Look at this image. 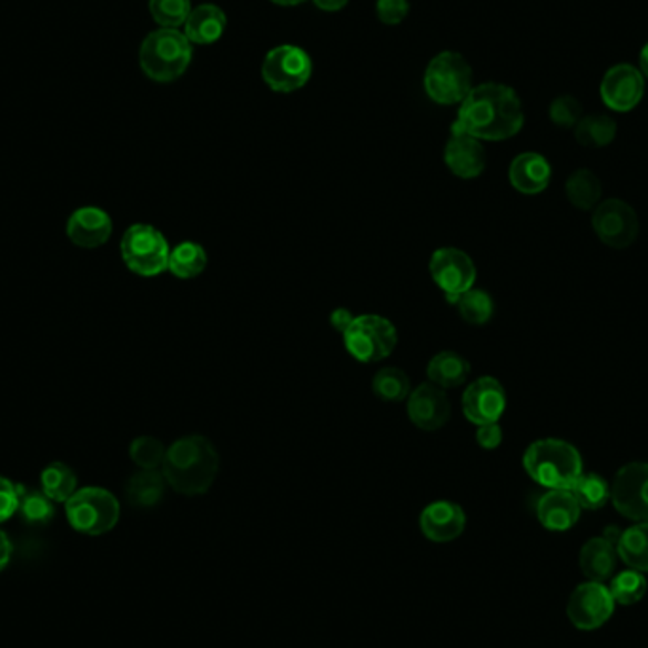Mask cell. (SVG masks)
Instances as JSON below:
<instances>
[{
  "instance_id": "obj_4",
  "label": "cell",
  "mask_w": 648,
  "mask_h": 648,
  "mask_svg": "<svg viewBox=\"0 0 648 648\" xmlns=\"http://www.w3.org/2000/svg\"><path fill=\"white\" fill-rule=\"evenodd\" d=\"M192 42L179 29H158L150 33L139 50V63L154 82H175L189 71L194 55Z\"/></svg>"
},
{
  "instance_id": "obj_21",
  "label": "cell",
  "mask_w": 648,
  "mask_h": 648,
  "mask_svg": "<svg viewBox=\"0 0 648 648\" xmlns=\"http://www.w3.org/2000/svg\"><path fill=\"white\" fill-rule=\"evenodd\" d=\"M508 179H510L514 190H518L519 194H540L550 184V163L537 152H524V154L514 158L513 163H510Z\"/></svg>"
},
{
  "instance_id": "obj_34",
  "label": "cell",
  "mask_w": 648,
  "mask_h": 648,
  "mask_svg": "<svg viewBox=\"0 0 648 648\" xmlns=\"http://www.w3.org/2000/svg\"><path fill=\"white\" fill-rule=\"evenodd\" d=\"M18 514L29 526H45L55 516V506H53V500L50 497H45L44 492L26 489V487L21 486Z\"/></svg>"
},
{
  "instance_id": "obj_15",
  "label": "cell",
  "mask_w": 648,
  "mask_h": 648,
  "mask_svg": "<svg viewBox=\"0 0 648 648\" xmlns=\"http://www.w3.org/2000/svg\"><path fill=\"white\" fill-rule=\"evenodd\" d=\"M408 417L415 427L425 433H435L444 427L452 417V404L446 391L425 382L417 385L408 396Z\"/></svg>"
},
{
  "instance_id": "obj_14",
  "label": "cell",
  "mask_w": 648,
  "mask_h": 648,
  "mask_svg": "<svg viewBox=\"0 0 648 648\" xmlns=\"http://www.w3.org/2000/svg\"><path fill=\"white\" fill-rule=\"evenodd\" d=\"M460 406L465 417L476 427L487 423H499L506 409L505 387L495 377H478L463 393Z\"/></svg>"
},
{
  "instance_id": "obj_46",
  "label": "cell",
  "mask_w": 648,
  "mask_h": 648,
  "mask_svg": "<svg viewBox=\"0 0 648 648\" xmlns=\"http://www.w3.org/2000/svg\"><path fill=\"white\" fill-rule=\"evenodd\" d=\"M639 65H641V74H645L648 79V42L641 50V55H639Z\"/></svg>"
},
{
  "instance_id": "obj_11",
  "label": "cell",
  "mask_w": 648,
  "mask_h": 648,
  "mask_svg": "<svg viewBox=\"0 0 648 648\" xmlns=\"http://www.w3.org/2000/svg\"><path fill=\"white\" fill-rule=\"evenodd\" d=\"M610 500L624 518L648 522V463H628L610 484Z\"/></svg>"
},
{
  "instance_id": "obj_37",
  "label": "cell",
  "mask_w": 648,
  "mask_h": 648,
  "mask_svg": "<svg viewBox=\"0 0 648 648\" xmlns=\"http://www.w3.org/2000/svg\"><path fill=\"white\" fill-rule=\"evenodd\" d=\"M168 447L152 436H139L131 442L130 457L141 470H158L162 468Z\"/></svg>"
},
{
  "instance_id": "obj_40",
  "label": "cell",
  "mask_w": 648,
  "mask_h": 648,
  "mask_svg": "<svg viewBox=\"0 0 648 648\" xmlns=\"http://www.w3.org/2000/svg\"><path fill=\"white\" fill-rule=\"evenodd\" d=\"M408 12V0H377L376 2L377 18L385 26H398V23H403Z\"/></svg>"
},
{
  "instance_id": "obj_27",
  "label": "cell",
  "mask_w": 648,
  "mask_h": 648,
  "mask_svg": "<svg viewBox=\"0 0 648 648\" xmlns=\"http://www.w3.org/2000/svg\"><path fill=\"white\" fill-rule=\"evenodd\" d=\"M616 554L624 564L639 573H648V522H639L620 535Z\"/></svg>"
},
{
  "instance_id": "obj_32",
  "label": "cell",
  "mask_w": 648,
  "mask_h": 648,
  "mask_svg": "<svg viewBox=\"0 0 648 648\" xmlns=\"http://www.w3.org/2000/svg\"><path fill=\"white\" fill-rule=\"evenodd\" d=\"M460 318L465 323L474 324V326H482L493 317L495 312V302H493L489 292L482 291V288H470V291L460 294L459 298L454 302Z\"/></svg>"
},
{
  "instance_id": "obj_26",
  "label": "cell",
  "mask_w": 648,
  "mask_h": 648,
  "mask_svg": "<svg viewBox=\"0 0 648 648\" xmlns=\"http://www.w3.org/2000/svg\"><path fill=\"white\" fill-rule=\"evenodd\" d=\"M209 256L205 246L195 241H182L175 249H171L168 270L175 275L176 280H195L198 275L205 272Z\"/></svg>"
},
{
  "instance_id": "obj_1",
  "label": "cell",
  "mask_w": 648,
  "mask_h": 648,
  "mask_svg": "<svg viewBox=\"0 0 648 648\" xmlns=\"http://www.w3.org/2000/svg\"><path fill=\"white\" fill-rule=\"evenodd\" d=\"M524 128V107L510 85L487 82L476 85L460 103L452 131L478 141H506Z\"/></svg>"
},
{
  "instance_id": "obj_20",
  "label": "cell",
  "mask_w": 648,
  "mask_h": 648,
  "mask_svg": "<svg viewBox=\"0 0 648 648\" xmlns=\"http://www.w3.org/2000/svg\"><path fill=\"white\" fill-rule=\"evenodd\" d=\"M580 505L570 489H550L537 503V518L548 531H567L580 518Z\"/></svg>"
},
{
  "instance_id": "obj_28",
  "label": "cell",
  "mask_w": 648,
  "mask_h": 648,
  "mask_svg": "<svg viewBox=\"0 0 648 648\" xmlns=\"http://www.w3.org/2000/svg\"><path fill=\"white\" fill-rule=\"evenodd\" d=\"M40 486L45 497H50L53 503H67L74 493L79 492V480L77 474L65 463H50L40 474Z\"/></svg>"
},
{
  "instance_id": "obj_44",
  "label": "cell",
  "mask_w": 648,
  "mask_h": 648,
  "mask_svg": "<svg viewBox=\"0 0 648 648\" xmlns=\"http://www.w3.org/2000/svg\"><path fill=\"white\" fill-rule=\"evenodd\" d=\"M313 2L323 12H340V10H344L347 7L350 0H313Z\"/></svg>"
},
{
  "instance_id": "obj_45",
  "label": "cell",
  "mask_w": 648,
  "mask_h": 648,
  "mask_svg": "<svg viewBox=\"0 0 648 648\" xmlns=\"http://www.w3.org/2000/svg\"><path fill=\"white\" fill-rule=\"evenodd\" d=\"M620 535H622V531L618 527H607L604 533V538H607L610 545L616 546L618 545V540H620Z\"/></svg>"
},
{
  "instance_id": "obj_25",
  "label": "cell",
  "mask_w": 648,
  "mask_h": 648,
  "mask_svg": "<svg viewBox=\"0 0 648 648\" xmlns=\"http://www.w3.org/2000/svg\"><path fill=\"white\" fill-rule=\"evenodd\" d=\"M165 487H168V482H165L162 468H158V470H139L128 482L125 495H128L131 506H135V508H152L163 499Z\"/></svg>"
},
{
  "instance_id": "obj_39",
  "label": "cell",
  "mask_w": 648,
  "mask_h": 648,
  "mask_svg": "<svg viewBox=\"0 0 648 648\" xmlns=\"http://www.w3.org/2000/svg\"><path fill=\"white\" fill-rule=\"evenodd\" d=\"M20 484H13L4 476H0V524H4L18 514L20 508Z\"/></svg>"
},
{
  "instance_id": "obj_5",
  "label": "cell",
  "mask_w": 648,
  "mask_h": 648,
  "mask_svg": "<svg viewBox=\"0 0 648 648\" xmlns=\"http://www.w3.org/2000/svg\"><path fill=\"white\" fill-rule=\"evenodd\" d=\"M65 514L74 531L99 537L120 522V503L109 489L84 487L65 503Z\"/></svg>"
},
{
  "instance_id": "obj_33",
  "label": "cell",
  "mask_w": 648,
  "mask_h": 648,
  "mask_svg": "<svg viewBox=\"0 0 648 648\" xmlns=\"http://www.w3.org/2000/svg\"><path fill=\"white\" fill-rule=\"evenodd\" d=\"M570 493L575 495L580 508H586V510H599L610 499L609 484L596 473H583L577 484L570 487Z\"/></svg>"
},
{
  "instance_id": "obj_41",
  "label": "cell",
  "mask_w": 648,
  "mask_h": 648,
  "mask_svg": "<svg viewBox=\"0 0 648 648\" xmlns=\"http://www.w3.org/2000/svg\"><path fill=\"white\" fill-rule=\"evenodd\" d=\"M476 442L482 449H497L503 442V428H500L499 423L480 425L476 431Z\"/></svg>"
},
{
  "instance_id": "obj_29",
  "label": "cell",
  "mask_w": 648,
  "mask_h": 648,
  "mask_svg": "<svg viewBox=\"0 0 648 648\" xmlns=\"http://www.w3.org/2000/svg\"><path fill=\"white\" fill-rule=\"evenodd\" d=\"M565 192L573 207L590 211L596 209L601 200V182L590 169H578L567 179Z\"/></svg>"
},
{
  "instance_id": "obj_38",
  "label": "cell",
  "mask_w": 648,
  "mask_h": 648,
  "mask_svg": "<svg viewBox=\"0 0 648 648\" xmlns=\"http://www.w3.org/2000/svg\"><path fill=\"white\" fill-rule=\"evenodd\" d=\"M550 120L559 128H575L583 120V104L570 95L554 99L550 104Z\"/></svg>"
},
{
  "instance_id": "obj_8",
  "label": "cell",
  "mask_w": 648,
  "mask_h": 648,
  "mask_svg": "<svg viewBox=\"0 0 648 648\" xmlns=\"http://www.w3.org/2000/svg\"><path fill=\"white\" fill-rule=\"evenodd\" d=\"M345 350L358 363L374 364L389 357L398 344V332L389 318L366 313L357 315L344 334Z\"/></svg>"
},
{
  "instance_id": "obj_36",
  "label": "cell",
  "mask_w": 648,
  "mask_h": 648,
  "mask_svg": "<svg viewBox=\"0 0 648 648\" xmlns=\"http://www.w3.org/2000/svg\"><path fill=\"white\" fill-rule=\"evenodd\" d=\"M150 13L162 29H179L184 27L192 12L190 0H150Z\"/></svg>"
},
{
  "instance_id": "obj_17",
  "label": "cell",
  "mask_w": 648,
  "mask_h": 648,
  "mask_svg": "<svg viewBox=\"0 0 648 648\" xmlns=\"http://www.w3.org/2000/svg\"><path fill=\"white\" fill-rule=\"evenodd\" d=\"M419 527L431 543L446 545L463 535L467 527V514L457 503L435 500L423 508Z\"/></svg>"
},
{
  "instance_id": "obj_42",
  "label": "cell",
  "mask_w": 648,
  "mask_h": 648,
  "mask_svg": "<svg viewBox=\"0 0 648 648\" xmlns=\"http://www.w3.org/2000/svg\"><path fill=\"white\" fill-rule=\"evenodd\" d=\"M355 317H357V315H355L353 312H350L347 307H337V310H334L331 315L332 328H334L336 332H340V334L344 336L345 331L350 328L351 323L355 321Z\"/></svg>"
},
{
  "instance_id": "obj_2",
  "label": "cell",
  "mask_w": 648,
  "mask_h": 648,
  "mask_svg": "<svg viewBox=\"0 0 648 648\" xmlns=\"http://www.w3.org/2000/svg\"><path fill=\"white\" fill-rule=\"evenodd\" d=\"M221 457L213 442L202 435L184 436L168 447L162 473L173 492L198 497L213 487Z\"/></svg>"
},
{
  "instance_id": "obj_18",
  "label": "cell",
  "mask_w": 648,
  "mask_h": 648,
  "mask_svg": "<svg viewBox=\"0 0 648 648\" xmlns=\"http://www.w3.org/2000/svg\"><path fill=\"white\" fill-rule=\"evenodd\" d=\"M444 163L459 179L465 181L476 179L486 169V150L478 139L467 133L452 131V136L444 149Z\"/></svg>"
},
{
  "instance_id": "obj_43",
  "label": "cell",
  "mask_w": 648,
  "mask_h": 648,
  "mask_svg": "<svg viewBox=\"0 0 648 648\" xmlns=\"http://www.w3.org/2000/svg\"><path fill=\"white\" fill-rule=\"evenodd\" d=\"M10 559H12V543L7 533L0 531V573L7 569Z\"/></svg>"
},
{
  "instance_id": "obj_19",
  "label": "cell",
  "mask_w": 648,
  "mask_h": 648,
  "mask_svg": "<svg viewBox=\"0 0 648 648\" xmlns=\"http://www.w3.org/2000/svg\"><path fill=\"white\" fill-rule=\"evenodd\" d=\"M67 235L80 249H98L111 240V216L99 207L77 209L67 221Z\"/></svg>"
},
{
  "instance_id": "obj_35",
  "label": "cell",
  "mask_w": 648,
  "mask_h": 648,
  "mask_svg": "<svg viewBox=\"0 0 648 648\" xmlns=\"http://www.w3.org/2000/svg\"><path fill=\"white\" fill-rule=\"evenodd\" d=\"M647 578L636 569L622 570L610 583V596L615 604L636 605L647 594Z\"/></svg>"
},
{
  "instance_id": "obj_24",
  "label": "cell",
  "mask_w": 648,
  "mask_h": 648,
  "mask_svg": "<svg viewBox=\"0 0 648 648\" xmlns=\"http://www.w3.org/2000/svg\"><path fill=\"white\" fill-rule=\"evenodd\" d=\"M470 374V363L455 351H442L427 364L428 382L435 383L442 389H455L467 382Z\"/></svg>"
},
{
  "instance_id": "obj_47",
  "label": "cell",
  "mask_w": 648,
  "mask_h": 648,
  "mask_svg": "<svg viewBox=\"0 0 648 648\" xmlns=\"http://www.w3.org/2000/svg\"><path fill=\"white\" fill-rule=\"evenodd\" d=\"M272 2L277 7H298V4H304L305 0H272Z\"/></svg>"
},
{
  "instance_id": "obj_16",
  "label": "cell",
  "mask_w": 648,
  "mask_h": 648,
  "mask_svg": "<svg viewBox=\"0 0 648 648\" xmlns=\"http://www.w3.org/2000/svg\"><path fill=\"white\" fill-rule=\"evenodd\" d=\"M601 99L610 111L628 112L641 103L645 79L634 65L612 67L601 80Z\"/></svg>"
},
{
  "instance_id": "obj_12",
  "label": "cell",
  "mask_w": 648,
  "mask_h": 648,
  "mask_svg": "<svg viewBox=\"0 0 648 648\" xmlns=\"http://www.w3.org/2000/svg\"><path fill=\"white\" fill-rule=\"evenodd\" d=\"M591 226L597 237L610 249H628L639 235V219L629 203L605 200L594 209Z\"/></svg>"
},
{
  "instance_id": "obj_9",
  "label": "cell",
  "mask_w": 648,
  "mask_h": 648,
  "mask_svg": "<svg viewBox=\"0 0 648 648\" xmlns=\"http://www.w3.org/2000/svg\"><path fill=\"white\" fill-rule=\"evenodd\" d=\"M312 55L300 45H277L266 53L262 63V80L275 93L302 90L312 80Z\"/></svg>"
},
{
  "instance_id": "obj_10",
  "label": "cell",
  "mask_w": 648,
  "mask_h": 648,
  "mask_svg": "<svg viewBox=\"0 0 648 648\" xmlns=\"http://www.w3.org/2000/svg\"><path fill=\"white\" fill-rule=\"evenodd\" d=\"M428 272L452 305L460 294L473 288L478 275L473 259L455 246H442L435 251L428 262Z\"/></svg>"
},
{
  "instance_id": "obj_23",
  "label": "cell",
  "mask_w": 648,
  "mask_h": 648,
  "mask_svg": "<svg viewBox=\"0 0 648 648\" xmlns=\"http://www.w3.org/2000/svg\"><path fill=\"white\" fill-rule=\"evenodd\" d=\"M616 546L604 537L590 538L580 550V569L594 583H605L615 573Z\"/></svg>"
},
{
  "instance_id": "obj_22",
  "label": "cell",
  "mask_w": 648,
  "mask_h": 648,
  "mask_svg": "<svg viewBox=\"0 0 648 648\" xmlns=\"http://www.w3.org/2000/svg\"><path fill=\"white\" fill-rule=\"evenodd\" d=\"M226 26V13L221 7L202 4V7L192 8L182 33L186 34V39L192 44L211 45L222 39Z\"/></svg>"
},
{
  "instance_id": "obj_3",
  "label": "cell",
  "mask_w": 648,
  "mask_h": 648,
  "mask_svg": "<svg viewBox=\"0 0 648 648\" xmlns=\"http://www.w3.org/2000/svg\"><path fill=\"white\" fill-rule=\"evenodd\" d=\"M524 468L543 487L570 489L583 476V457L569 442L543 438L527 447Z\"/></svg>"
},
{
  "instance_id": "obj_30",
  "label": "cell",
  "mask_w": 648,
  "mask_h": 648,
  "mask_svg": "<svg viewBox=\"0 0 648 648\" xmlns=\"http://www.w3.org/2000/svg\"><path fill=\"white\" fill-rule=\"evenodd\" d=\"M372 391L383 403H404L412 393V382L404 369L387 366L377 369L372 379Z\"/></svg>"
},
{
  "instance_id": "obj_13",
  "label": "cell",
  "mask_w": 648,
  "mask_h": 648,
  "mask_svg": "<svg viewBox=\"0 0 648 648\" xmlns=\"http://www.w3.org/2000/svg\"><path fill=\"white\" fill-rule=\"evenodd\" d=\"M615 612V599L610 596V590L604 583L580 584L577 590L573 591L567 604V616L570 624L578 629L601 628L609 622L610 616Z\"/></svg>"
},
{
  "instance_id": "obj_31",
  "label": "cell",
  "mask_w": 648,
  "mask_h": 648,
  "mask_svg": "<svg viewBox=\"0 0 648 648\" xmlns=\"http://www.w3.org/2000/svg\"><path fill=\"white\" fill-rule=\"evenodd\" d=\"M616 136V122L605 114L583 117L575 125V139L588 149H604L612 143Z\"/></svg>"
},
{
  "instance_id": "obj_7",
  "label": "cell",
  "mask_w": 648,
  "mask_h": 648,
  "mask_svg": "<svg viewBox=\"0 0 648 648\" xmlns=\"http://www.w3.org/2000/svg\"><path fill=\"white\" fill-rule=\"evenodd\" d=\"M123 264L141 277H156L168 272L169 246L165 235L150 224H133L125 230L120 243Z\"/></svg>"
},
{
  "instance_id": "obj_6",
  "label": "cell",
  "mask_w": 648,
  "mask_h": 648,
  "mask_svg": "<svg viewBox=\"0 0 648 648\" xmlns=\"http://www.w3.org/2000/svg\"><path fill=\"white\" fill-rule=\"evenodd\" d=\"M423 85L428 99L436 104H460L473 91V69L460 53L442 52L431 59Z\"/></svg>"
}]
</instances>
